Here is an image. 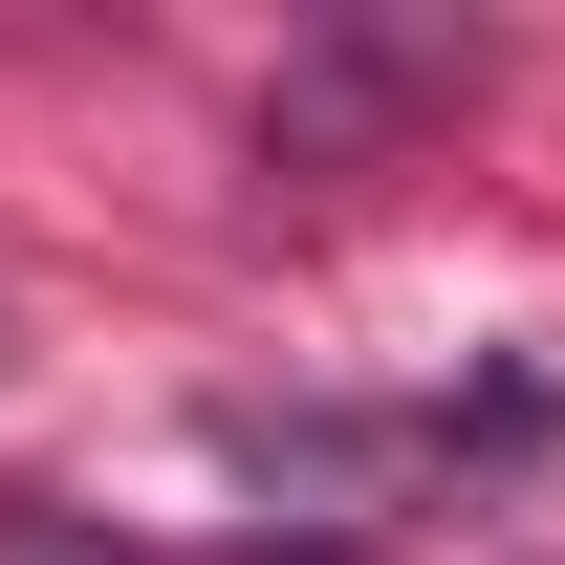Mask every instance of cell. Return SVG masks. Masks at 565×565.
<instances>
[{"instance_id": "cell-1", "label": "cell", "mask_w": 565, "mask_h": 565, "mask_svg": "<svg viewBox=\"0 0 565 565\" xmlns=\"http://www.w3.org/2000/svg\"><path fill=\"white\" fill-rule=\"evenodd\" d=\"M457 87H479V44H327V66H282V87H262V131H282V152H349V131L457 109Z\"/></svg>"}, {"instance_id": "cell-2", "label": "cell", "mask_w": 565, "mask_h": 565, "mask_svg": "<svg viewBox=\"0 0 565 565\" xmlns=\"http://www.w3.org/2000/svg\"><path fill=\"white\" fill-rule=\"evenodd\" d=\"M0 565H131L109 522H66V500H0Z\"/></svg>"}]
</instances>
